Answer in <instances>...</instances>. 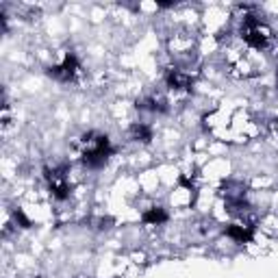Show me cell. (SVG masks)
Here are the masks:
<instances>
[{
    "label": "cell",
    "mask_w": 278,
    "mask_h": 278,
    "mask_svg": "<svg viewBox=\"0 0 278 278\" xmlns=\"http://www.w3.org/2000/svg\"><path fill=\"white\" fill-rule=\"evenodd\" d=\"M74 70H76V61L72 59V57H68V59L63 61V66L52 68L50 74H52V76H57V78H61V80H70L72 76H74Z\"/></svg>",
    "instance_id": "obj_1"
},
{
    "label": "cell",
    "mask_w": 278,
    "mask_h": 278,
    "mask_svg": "<svg viewBox=\"0 0 278 278\" xmlns=\"http://www.w3.org/2000/svg\"><path fill=\"white\" fill-rule=\"evenodd\" d=\"M165 220V213L161 209H152L148 215H146V222H163Z\"/></svg>",
    "instance_id": "obj_2"
}]
</instances>
